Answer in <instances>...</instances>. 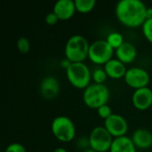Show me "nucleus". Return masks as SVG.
<instances>
[{
  "mask_svg": "<svg viewBox=\"0 0 152 152\" xmlns=\"http://www.w3.org/2000/svg\"><path fill=\"white\" fill-rule=\"evenodd\" d=\"M124 79L128 86L135 90L148 87L151 82V77L148 71L139 67L128 69L125 75Z\"/></svg>",
  "mask_w": 152,
  "mask_h": 152,
  "instance_id": "obj_8",
  "label": "nucleus"
},
{
  "mask_svg": "<svg viewBox=\"0 0 152 152\" xmlns=\"http://www.w3.org/2000/svg\"><path fill=\"white\" fill-rule=\"evenodd\" d=\"M4 152H27V150L23 145L19 142H13L7 146Z\"/></svg>",
  "mask_w": 152,
  "mask_h": 152,
  "instance_id": "obj_23",
  "label": "nucleus"
},
{
  "mask_svg": "<svg viewBox=\"0 0 152 152\" xmlns=\"http://www.w3.org/2000/svg\"><path fill=\"white\" fill-rule=\"evenodd\" d=\"M110 99V90L107 86L100 84H91L84 90L83 100L85 104L90 108L98 110L106 105Z\"/></svg>",
  "mask_w": 152,
  "mask_h": 152,
  "instance_id": "obj_3",
  "label": "nucleus"
},
{
  "mask_svg": "<svg viewBox=\"0 0 152 152\" xmlns=\"http://www.w3.org/2000/svg\"><path fill=\"white\" fill-rule=\"evenodd\" d=\"M51 130L53 136L62 142H69L76 136L75 125L68 117H56L52 122Z\"/></svg>",
  "mask_w": 152,
  "mask_h": 152,
  "instance_id": "obj_5",
  "label": "nucleus"
},
{
  "mask_svg": "<svg viewBox=\"0 0 152 152\" xmlns=\"http://www.w3.org/2000/svg\"><path fill=\"white\" fill-rule=\"evenodd\" d=\"M110 152H136V147L130 137L123 136L113 140Z\"/></svg>",
  "mask_w": 152,
  "mask_h": 152,
  "instance_id": "obj_16",
  "label": "nucleus"
},
{
  "mask_svg": "<svg viewBox=\"0 0 152 152\" xmlns=\"http://www.w3.org/2000/svg\"><path fill=\"white\" fill-rule=\"evenodd\" d=\"M90 149L96 152L110 151L114 138L104 126L94 127L89 135Z\"/></svg>",
  "mask_w": 152,
  "mask_h": 152,
  "instance_id": "obj_7",
  "label": "nucleus"
},
{
  "mask_svg": "<svg viewBox=\"0 0 152 152\" xmlns=\"http://www.w3.org/2000/svg\"><path fill=\"white\" fill-rule=\"evenodd\" d=\"M147 6L140 0H121L115 7L118 21L127 28H138L147 20Z\"/></svg>",
  "mask_w": 152,
  "mask_h": 152,
  "instance_id": "obj_1",
  "label": "nucleus"
},
{
  "mask_svg": "<svg viewBox=\"0 0 152 152\" xmlns=\"http://www.w3.org/2000/svg\"><path fill=\"white\" fill-rule=\"evenodd\" d=\"M151 109H152V105H151Z\"/></svg>",
  "mask_w": 152,
  "mask_h": 152,
  "instance_id": "obj_30",
  "label": "nucleus"
},
{
  "mask_svg": "<svg viewBox=\"0 0 152 152\" xmlns=\"http://www.w3.org/2000/svg\"><path fill=\"white\" fill-rule=\"evenodd\" d=\"M115 54L118 60L122 61L124 64H128L135 60L137 56V50L132 43L125 41L120 47L115 50Z\"/></svg>",
  "mask_w": 152,
  "mask_h": 152,
  "instance_id": "obj_13",
  "label": "nucleus"
},
{
  "mask_svg": "<svg viewBox=\"0 0 152 152\" xmlns=\"http://www.w3.org/2000/svg\"><path fill=\"white\" fill-rule=\"evenodd\" d=\"M104 70L106 71L109 77L113 79H119L125 77L127 71L126 64L118 59H111L104 65Z\"/></svg>",
  "mask_w": 152,
  "mask_h": 152,
  "instance_id": "obj_15",
  "label": "nucleus"
},
{
  "mask_svg": "<svg viewBox=\"0 0 152 152\" xmlns=\"http://www.w3.org/2000/svg\"><path fill=\"white\" fill-rule=\"evenodd\" d=\"M95 4H96L95 0H76L75 1L76 10L81 13L90 12L94 8Z\"/></svg>",
  "mask_w": 152,
  "mask_h": 152,
  "instance_id": "obj_17",
  "label": "nucleus"
},
{
  "mask_svg": "<svg viewBox=\"0 0 152 152\" xmlns=\"http://www.w3.org/2000/svg\"><path fill=\"white\" fill-rule=\"evenodd\" d=\"M134 146L138 149L146 150L152 146V134L147 129H136L131 137Z\"/></svg>",
  "mask_w": 152,
  "mask_h": 152,
  "instance_id": "obj_14",
  "label": "nucleus"
},
{
  "mask_svg": "<svg viewBox=\"0 0 152 152\" xmlns=\"http://www.w3.org/2000/svg\"><path fill=\"white\" fill-rule=\"evenodd\" d=\"M114 49L107 43L106 40H96L90 45L88 58L98 65H105L108 61L113 59Z\"/></svg>",
  "mask_w": 152,
  "mask_h": 152,
  "instance_id": "obj_6",
  "label": "nucleus"
},
{
  "mask_svg": "<svg viewBox=\"0 0 152 152\" xmlns=\"http://www.w3.org/2000/svg\"><path fill=\"white\" fill-rule=\"evenodd\" d=\"M53 152H68L64 148H56Z\"/></svg>",
  "mask_w": 152,
  "mask_h": 152,
  "instance_id": "obj_28",
  "label": "nucleus"
},
{
  "mask_svg": "<svg viewBox=\"0 0 152 152\" xmlns=\"http://www.w3.org/2000/svg\"><path fill=\"white\" fill-rule=\"evenodd\" d=\"M108 75L106 73V71L104 70V69H95L93 73H92V79L94 82V84H100V85H103L104 82L107 80Z\"/></svg>",
  "mask_w": 152,
  "mask_h": 152,
  "instance_id": "obj_19",
  "label": "nucleus"
},
{
  "mask_svg": "<svg viewBox=\"0 0 152 152\" xmlns=\"http://www.w3.org/2000/svg\"><path fill=\"white\" fill-rule=\"evenodd\" d=\"M106 41L114 50H117L118 47H120L125 43L124 37H123L122 34L119 32H112V33L109 34Z\"/></svg>",
  "mask_w": 152,
  "mask_h": 152,
  "instance_id": "obj_18",
  "label": "nucleus"
},
{
  "mask_svg": "<svg viewBox=\"0 0 152 152\" xmlns=\"http://www.w3.org/2000/svg\"><path fill=\"white\" fill-rule=\"evenodd\" d=\"M75 1L59 0L54 4L53 12L57 15L59 20H67L70 19L76 12Z\"/></svg>",
  "mask_w": 152,
  "mask_h": 152,
  "instance_id": "obj_12",
  "label": "nucleus"
},
{
  "mask_svg": "<svg viewBox=\"0 0 152 152\" xmlns=\"http://www.w3.org/2000/svg\"><path fill=\"white\" fill-rule=\"evenodd\" d=\"M59 18L57 17V15L52 12H49L46 16H45V22L46 24L48 25H55L58 21H59Z\"/></svg>",
  "mask_w": 152,
  "mask_h": 152,
  "instance_id": "obj_24",
  "label": "nucleus"
},
{
  "mask_svg": "<svg viewBox=\"0 0 152 152\" xmlns=\"http://www.w3.org/2000/svg\"><path fill=\"white\" fill-rule=\"evenodd\" d=\"M97 112H98V115L101 118L106 120L107 118H109L113 113H112V110L110 109V107L106 104V105H103L102 107H100L98 110H97Z\"/></svg>",
  "mask_w": 152,
  "mask_h": 152,
  "instance_id": "obj_22",
  "label": "nucleus"
},
{
  "mask_svg": "<svg viewBox=\"0 0 152 152\" xmlns=\"http://www.w3.org/2000/svg\"><path fill=\"white\" fill-rule=\"evenodd\" d=\"M134 107L138 110H146L151 108L152 90L150 87H144L134 91L132 96Z\"/></svg>",
  "mask_w": 152,
  "mask_h": 152,
  "instance_id": "obj_10",
  "label": "nucleus"
},
{
  "mask_svg": "<svg viewBox=\"0 0 152 152\" xmlns=\"http://www.w3.org/2000/svg\"><path fill=\"white\" fill-rule=\"evenodd\" d=\"M112 137L118 138L126 136L128 132V123L124 117L118 114H112L109 118L104 120L103 126Z\"/></svg>",
  "mask_w": 152,
  "mask_h": 152,
  "instance_id": "obj_9",
  "label": "nucleus"
},
{
  "mask_svg": "<svg viewBox=\"0 0 152 152\" xmlns=\"http://www.w3.org/2000/svg\"><path fill=\"white\" fill-rule=\"evenodd\" d=\"M146 15H147V19H152V7H147Z\"/></svg>",
  "mask_w": 152,
  "mask_h": 152,
  "instance_id": "obj_27",
  "label": "nucleus"
},
{
  "mask_svg": "<svg viewBox=\"0 0 152 152\" xmlns=\"http://www.w3.org/2000/svg\"><path fill=\"white\" fill-rule=\"evenodd\" d=\"M77 146L79 148L87 150L90 148V143H89V138H85V137H81L78 141H77Z\"/></svg>",
  "mask_w": 152,
  "mask_h": 152,
  "instance_id": "obj_25",
  "label": "nucleus"
},
{
  "mask_svg": "<svg viewBox=\"0 0 152 152\" xmlns=\"http://www.w3.org/2000/svg\"><path fill=\"white\" fill-rule=\"evenodd\" d=\"M66 76L69 82L77 89H86L91 84L92 73L90 69L84 62L71 63L66 69Z\"/></svg>",
  "mask_w": 152,
  "mask_h": 152,
  "instance_id": "obj_4",
  "label": "nucleus"
},
{
  "mask_svg": "<svg viewBox=\"0 0 152 152\" xmlns=\"http://www.w3.org/2000/svg\"><path fill=\"white\" fill-rule=\"evenodd\" d=\"M39 92L40 94L46 100H52L55 98L60 93L59 81L53 76L44 77L40 83Z\"/></svg>",
  "mask_w": 152,
  "mask_h": 152,
  "instance_id": "obj_11",
  "label": "nucleus"
},
{
  "mask_svg": "<svg viewBox=\"0 0 152 152\" xmlns=\"http://www.w3.org/2000/svg\"><path fill=\"white\" fill-rule=\"evenodd\" d=\"M17 48L20 53H28L30 49V43L29 40L24 37H21L17 41Z\"/></svg>",
  "mask_w": 152,
  "mask_h": 152,
  "instance_id": "obj_20",
  "label": "nucleus"
},
{
  "mask_svg": "<svg viewBox=\"0 0 152 152\" xmlns=\"http://www.w3.org/2000/svg\"><path fill=\"white\" fill-rule=\"evenodd\" d=\"M84 152H96V151H94V150H92V149H87V150H86V151H84Z\"/></svg>",
  "mask_w": 152,
  "mask_h": 152,
  "instance_id": "obj_29",
  "label": "nucleus"
},
{
  "mask_svg": "<svg viewBox=\"0 0 152 152\" xmlns=\"http://www.w3.org/2000/svg\"><path fill=\"white\" fill-rule=\"evenodd\" d=\"M142 27V33L145 38L152 44V19H147Z\"/></svg>",
  "mask_w": 152,
  "mask_h": 152,
  "instance_id": "obj_21",
  "label": "nucleus"
},
{
  "mask_svg": "<svg viewBox=\"0 0 152 152\" xmlns=\"http://www.w3.org/2000/svg\"><path fill=\"white\" fill-rule=\"evenodd\" d=\"M90 45L86 38L81 35H74L66 43L64 53L66 59L72 63L84 62L88 58Z\"/></svg>",
  "mask_w": 152,
  "mask_h": 152,
  "instance_id": "obj_2",
  "label": "nucleus"
},
{
  "mask_svg": "<svg viewBox=\"0 0 152 152\" xmlns=\"http://www.w3.org/2000/svg\"><path fill=\"white\" fill-rule=\"evenodd\" d=\"M72 62L71 61H69L68 59H65V60H63V61H61V66L62 67V68H65L66 69L70 66V64H71Z\"/></svg>",
  "mask_w": 152,
  "mask_h": 152,
  "instance_id": "obj_26",
  "label": "nucleus"
}]
</instances>
